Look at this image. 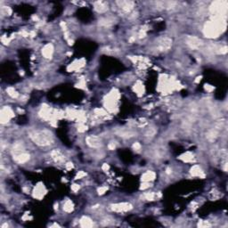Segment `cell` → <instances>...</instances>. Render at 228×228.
I'll return each mask as SVG.
<instances>
[{
  "label": "cell",
  "mask_w": 228,
  "mask_h": 228,
  "mask_svg": "<svg viewBox=\"0 0 228 228\" xmlns=\"http://www.w3.org/2000/svg\"><path fill=\"white\" fill-rule=\"evenodd\" d=\"M51 157L52 159L54 160L55 162L57 163H61L63 161H64V156L63 155V153L59 151V150H54L52 152H51Z\"/></svg>",
  "instance_id": "cell-9"
},
{
  "label": "cell",
  "mask_w": 228,
  "mask_h": 228,
  "mask_svg": "<svg viewBox=\"0 0 228 228\" xmlns=\"http://www.w3.org/2000/svg\"><path fill=\"white\" fill-rule=\"evenodd\" d=\"M80 226L82 227H92V226H94L93 221L89 217H87V216L81 217V219L80 220Z\"/></svg>",
  "instance_id": "cell-12"
},
{
  "label": "cell",
  "mask_w": 228,
  "mask_h": 228,
  "mask_svg": "<svg viewBox=\"0 0 228 228\" xmlns=\"http://www.w3.org/2000/svg\"><path fill=\"white\" fill-rule=\"evenodd\" d=\"M103 169H104V170H105V171H107L108 169H109V165H107L106 163H105V164H104V166H103Z\"/></svg>",
  "instance_id": "cell-28"
},
{
  "label": "cell",
  "mask_w": 228,
  "mask_h": 228,
  "mask_svg": "<svg viewBox=\"0 0 228 228\" xmlns=\"http://www.w3.org/2000/svg\"><path fill=\"white\" fill-rule=\"evenodd\" d=\"M31 140L39 146H47L53 144L54 138L52 133L48 130H36L29 134Z\"/></svg>",
  "instance_id": "cell-1"
},
{
  "label": "cell",
  "mask_w": 228,
  "mask_h": 228,
  "mask_svg": "<svg viewBox=\"0 0 228 228\" xmlns=\"http://www.w3.org/2000/svg\"><path fill=\"white\" fill-rule=\"evenodd\" d=\"M54 52V46L52 44H47L44 46L43 50H42V54L46 57V58H51L52 54Z\"/></svg>",
  "instance_id": "cell-10"
},
{
  "label": "cell",
  "mask_w": 228,
  "mask_h": 228,
  "mask_svg": "<svg viewBox=\"0 0 228 228\" xmlns=\"http://www.w3.org/2000/svg\"><path fill=\"white\" fill-rule=\"evenodd\" d=\"M14 160L18 163H25L29 160V155L24 152V151H21L18 153H14Z\"/></svg>",
  "instance_id": "cell-6"
},
{
  "label": "cell",
  "mask_w": 228,
  "mask_h": 228,
  "mask_svg": "<svg viewBox=\"0 0 228 228\" xmlns=\"http://www.w3.org/2000/svg\"><path fill=\"white\" fill-rule=\"evenodd\" d=\"M108 148H109V150L112 151V150H114V149L116 148V145H115V144H114V143H111V144H109Z\"/></svg>",
  "instance_id": "cell-24"
},
{
  "label": "cell",
  "mask_w": 228,
  "mask_h": 228,
  "mask_svg": "<svg viewBox=\"0 0 228 228\" xmlns=\"http://www.w3.org/2000/svg\"><path fill=\"white\" fill-rule=\"evenodd\" d=\"M205 88H206V89H207L208 91H210L211 89H213V87H209V85H206Z\"/></svg>",
  "instance_id": "cell-29"
},
{
  "label": "cell",
  "mask_w": 228,
  "mask_h": 228,
  "mask_svg": "<svg viewBox=\"0 0 228 228\" xmlns=\"http://www.w3.org/2000/svg\"><path fill=\"white\" fill-rule=\"evenodd\" d=\"M133 148H134V150L138 151V150H140V148H141V146H140L139 143H135V144H134V145H133Z\"/></svg>",
  "instance_id": "cell-26"
},
{
  "label": "cell",
  "mask_w": 228,
  "mask_h": 228,
  "mask_svg": "<svg viewBox=\"0 0 228 228\" xmlns=\"http://www.w3.org/2000/svg\"><path fill=\"white\" fill-rule=\"evenodd\" d=\"M94 9L98 13H104L108 10V4L104 1H98L94 3Z\"/></svg>",
  "instance_id": "cell-7"
},
{
  "label": "cell",
  "mask_w": 228,
  "mask_h": 228,
  "mask_svg": "<svg viewBox=\"0 0 228 228\" xmlns=\"http://www.w3.org/2000/svg\"><path fill=\"white\" fill-rule=\"evenodd\" d=\"M71 189H72V191H74V192H77V191H79V189H80V186H79L78 185H73L71 186Z\"/></svg>",
  "instance_id": "cell-27"
},
{
  "label": "cell",
  "mask_w": 228,
  "mask_h": 228,
  "mask_svg": "<svg viewBox=\"0 0 228 228\" xmlns=\"http://www.w3.org/2000/svg\"><path fill=\"white\" fill-rule=\"evenodd\" d=\"M63 210L66 212H71L73 210V204L70 201H67L63 204Z\"/></svg>",
  "instance_id": "cell-16"
},
{
  "label": "cell",
  "mask_w": 228,
  "mask_h": 228,
  "mask_svg": "<svg viewBox=\"0 0 228 228\" xmlns=\"http://www.w3.org/2000/svg\"><path fill=\"white\" fill-rule=\"evenodd\" d=\"M145 198L148 201H153L155 198V194H154V192H147V193H145Z\"/></svg>",
  "instance_id": "cell-20"
},
{
  "label": "cell",
  "mask_w": 228,
  "mask_h": 228,
  "mask_svg": "<svg viewBox=\"0 0 228 228\" xmlns=\"http://www.w3.org/2000/svg\"><path fill=\"white\" fill-rule=\"evenodd\" d=\"M111 207V209L113 211H117V212H125V211H128L132 209V205L130 203H128V202L113 204Z\"/></svg>",
  "instance_id": "cell-3"
},
{
  "label": "cell",
  "mask_w": 228,
  "mask_h": 228,
  "mask_svg": "<svg viewBox=\"0 0 228 228\" xmlns=\"http://www.w3.org/2000/svg\"><path fill=\"white\" fill-rule=\"evenodd\" d=\"M13 116H14L13 111L8 106H5L1 111V122L2 123H6L7 121L10 120V118H12Z\"/></svg>",
  "instance_id": "cell-5"
},
{
  "label": "cell",
  "mask_w": 228,
  "mask_h": 228,
  "mask_svg": "<svg viewBox=\"0 0 228 228\" xmlns=\"http://www.w3.org/2000/svg\"><path fill=\"white\" fill-rule=\"evenodd\" d=\"M6 92L8 93V94H9L10 96H12L13 98H16V97H18V93L14 90V88L8 87V88L6 89Z\"/></svg>",
  "instance_id": "cell-17"
},
{
  "label": "cell",
  "mask_w": 228,
  "mask_h": 228,
  "mask_svg": "<svg viewBox=\"0 0 228 228\" xmlns=\"http://www.w3.org/2000/svg\"><path fill=\"white\" fill-rule=\"evenodd\" d=\"M188 45L192 48H196V47L201 46L202 45V41L195 37H192V38H190V39L188 40Z\"/></svg>",
  "instance_id": "cell-13"
},
{
  "label": "cell",
  "mask_w": 228,
  "mask_h": 228,
  "mask_svg": "<svg viewBox=\"0 0 228 228\" xmlns=\"http://www.w3.org/2000/svg\"><path fill=\"white\" fill-rule=\"evenodd\" d=\"M227 3L226 1H216L210 5V12L216 15V17H222L226 14Z\"/></svg>",
  "instance_id": "cell-2"
},
{
  "label": "cell",
  "mask_w": 228,
  "mask_h": 228,
  "mask_svg": "<svg viewBox=\"0 0 228 228\" xmlns=\"http://www.w3.org/2000/svg\"><path fill=\"white\" fill-rule=\"evenodd\" d=\"M156 134V129L155 128H149L147 131H146V133H145V135L146 136H153L154 134Z\"/></svg>",
  "instance_id": "cell-19"
},
{
  "label": "cell",
  "mask_w": 228,
  "mask_h": 228,
  "mask_svg": "<svg viewBox=\"0 0 228 228\" xmlns=\"http://www.w3.org/2000/svg\"><path fill=\"white\" fill-rule=\"evenodd\" d=\"M100 24H101V25H104V26H109V25H111V22H110L109 20L104 19V20H101V21H100Z\"/></svg>",
  "instance_id": "cell-21"
},
{
  "label": "cell",
  "mask_w": 228,
  "mask_h": 228,
  "mask_svg": "<svg viewBox=\"0 0 228 228\" xmlns=\"http://www.w3.org/2000/svg\"><path fill=\"white\" fill-rule=\"evenodd\" d=\"M86 142L90 147L93 148H100L103 145V143H102L101 139L99 137L95 136V135H91V136L87 137Z\"/></svg>",
  "instance_id": "cell-4"
},
{
  "label": "cell",
  "mask_w": 228,
  "mask_h": 228,
  "mask_svg": "<svg viewBox=\"0 0 228 228\" xmlns=\"http://www.w3.org/2000/svg\"><path fill=\"white\" fill-rule=\"evenodd\" d=\"M86 175H87V174H86L85 172H83V171H80V172L77 174V175H76V179H80L81 177L86 176Z\"/></svg>",
  "instance_id": "cell-22"
},
{
  "label": "cell",
  "mask_w": 228,
  "mask_h": 228,
  "mask_svg": "<svg viewBox=\"0 0 228 228\" xmlns=\"http://www.w3.org/2000/svg\"><path fill=\"white\" fill-rule=\"evenodd\" d=\"M155 178V173L152 171H147L142 175V181L143 182H150Z\"/></svg>",
  "instance_id": "cell-15"
},
{
  "label": "cell",
  "mask_w": 228,
  "mask_h": 228,
  "mask_svg": "<svg viewBox=\"0 0 228 228\" xmlns=\"http://www.w3.org/2000/svg\"><path fill=\"white\" fill-rule=\"evenodd\" d=\"M191 173L194 176H200V177H204L205 176V175L203 174V171L201 170V168L199 166H197V165L193 166L191 168Z\"/></svg>",
  "instance_id": "cell-14"
},
{
  "label": "cell",
  "mask_w": 228,
  "mask_h": 228,
  "mask_svg": "<svg viewBox=\"0 0 228 228\" xmlns=\"http://www.w3.org/2000/svg\"><path fill=\"white\" fill-rule=\"evenodd\" d=\"M172 40L168 38H165L160 42L159 44V49H161V51H165L167 49H168L171 46Z\"/></svg>",
  "instance_id": "cell-11"
},
{
  "label": "cell",
  "mask_w": 228,
  "mask_h": 228,
  "mask_svg": "<svg viewBox=\"0 0 228 228\" xmlns=\"http://www.w3.org/2000/svg\"><path fill=\"white\" fill-rule=\"evenodd\" d=\"M118 4L121 5L122 10H124L126 13H129L134 7V2H131V1H121V2H118Z\"/></svg>",
  "instance_id": "cell-8"
},
{
  "label": "cell",
  "mask_w": 228,
  "mask_h": 228,
  "mask_svg": "<svg viewBox=\"0 0 228 228\" xmlns=\"http://www.w3.org/2000/svg\"><path fill=\"white\" fill-rule=\"evenodd\" d=\"M107 190H108V188L104 187H104L99 188V189H98V193H99V194H104V193Z\"/></svg>",
  "instance_id": "cell-23"
},
{
  "label": "cell",
  "mask_w": 228,
  "mask_h": 228,
  "mask_svg": "<svg viewBox=\"0 0 228 228\" xmlns=\"http://www.w3.org/2000/svg\"><path fill=\"white\" fill-rule=\"evenodd\" d=\"M66 168H67L68 170H70L71 168H73V164L71 163V162H69L66 164Z\"/></svg>",
  "instance_id": "cell-25"
},
{
  "label": "cell",
  "mask_w": 228,
  "mask_h": 228,
  "mask_svg": "<svg viewBox=\"0 0 228 228\" xmlns=\"http://www.w3.org/2000/svg\"><path fill=\"white\" fill-rule=\"evenodd\" d=\"M216 130H210V131H209V133L207 134V137L209 138V139H215L216 137Z\"/></svg>",
  "instance_id": "cell-18"
}]
</instances>
